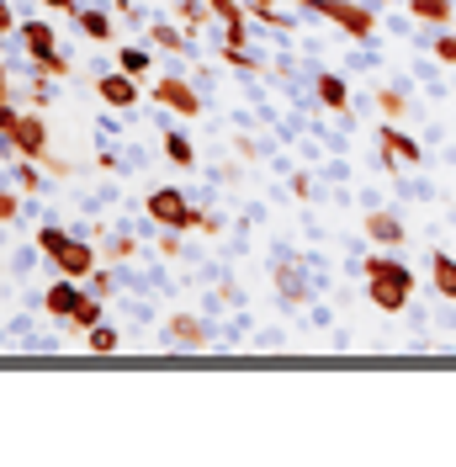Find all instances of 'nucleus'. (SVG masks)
<instances>
[{"label": "nucleus", "mask_w": 456, "mask_h": 467, "mask_svg": "<svg viewBox=\"0 0 456 467\" xmlns=\"http://www.w3.org/2000/svg\"><path fill=\"white\" fill-rule=\"evenodd\" d=\"M367 297L382 314H403L414 297V271L393 255H367Z\"/></svg>", "instance_id": "1"}, {"label": "nucleus", "mask_w": 456, "mask_h": 467, "mask_svg": "<svg viewBox=\"0 0 456 467\" xmlns=\"http://www.w3.org/2000/svg\"><path fill=\"white\" fill-rule=\"evenodd\" d=\"M314 16H324V22H335V27H345L350 37H371V27H377V11L371 5H356V0H303Z\"/></svg>", "instance_id": "2"}, {"label": "nucleus", "mask_w": 456, "mask_h": 467, "mask_svg": "<svg viewBox=\"0 0 456 467\" xmlns=\"http://www.w3.org/2000/svg\"><path fill=\"white\" fill-rule=\"evenodd\" d=\"M149 218H154L165 234H181V229H192V223H197V207H192V197H186V192L160 186V192L149 197Z\"/></svg>", "instance_id": "3"}, {"label": "nucleus", "mask_w": 456, "mask_h": 467, "mask_svg": "<svg viewBox=\"0 0 456 467\" xmlns=\"http://www.w3.org/2000/svg\"><path fill=\"white\" fill-rule=\"evenodd\" d=\"M420 160H425L420 139H409L403 128L388 122V128H382V165H388V171H399V165H420Z\"/></svg>", "instance_id": "4"}, {"label": "nucleus", "mask_w": 456, "mask_h": 467, "mask_svg": "<svg viewBox=\"0 0 456 467\" xmlns=\"http://www.w3.org/2000/svg\"><path fill=\"white\" fill-rule=\"evenodd\" d=\"M22 43H27V58L48 64V69H64V64H69V58L54 48V27H48V22H22Z\"/></svg>", "instance_id": "5"}, {"label": "nucleus", "mask_w": 456, "mask_h": 467, "mask_svg": "<svg viewBox=\"0 0 456 467\" xmlns=\"http://www.w3.org/2000/svg\"><path fill=\"white\" fill-rule=\"evenodd\" d=\"M86 297H90V292L75 287V276H64V282H54V287L43 292V308H48L54 319H75V308H80Z\"/></svg>", "instance_id": "6"}, {"label": "nucleus", "mask_w": 456, "mask_h": 467, "mask_svg": "<svg viewBox=\"0 0 456 467\" xmlns=\"http://www.w3.org/2000/svg\"><path fill=\"white\" fill-rule=\"evenodd\" d=\"M54 261H58V271H64V276H75V282H80V276H90V271H96V250H90L86 239L75 234V239L58 250Z\"/></svg>", "instance_id": "7"}, {"label": "nucleus", "mask_w": 456, "mask_h": 467, "mask_svg": "<svg viewBox=\"0 0 456 467\" xmlns=\"http://www.w3.org/2000/svg\"><path fill=\"white\" fill-rule=\"evenodd\" d=\"M96 90H101V101H107V107H133V101H139V86H133V75H128V69H122V75L107 69Z\"/></svg>", "instance_id": "8"}, {"label": "nucleus", "mask_w": 456, "mask_h": 467, "mask_svg": "<svg viewBox=\"0 0 456 467\" xmlns=\"http://www.w3.org/2000/svg\"><path fill=\"white\" fill-rule=\"evenodd\" d=\"M154 101H165L171 112H186V117H197V107H202V96L186 80H165V86L154 90Z\"/></svg>", "instance_id": "9"}, {"label": "nucleus", "mask_w": 456, "mask_h": 467, "mask_svg": "<svg viewBox=\"0 0 456 467\" xmlns=\"http://www.w3.org/2000/svg\"><path fill=\"white\" fill-rule=\"evenodd\" d=\"M367 239H377V244H403L409 229H403L393 213H371V218H367Z\"/></svg>", "instance_id": "10"}, {"label": "nucleus", "mask_w": 456, "mask_h": 467, "mask_svg": "<svg viewBox=\"0 0 456 467\" xmlns=\"http://www.w3.org/2000/svg\"><path fill=\"white\" fill-rule=\"evenodd\" d=\"M430 271H435V292H440L446 303H456V255L435 250V255H430Z\"/></svg>", "instance_id": "11"}, {"label": "nucleus", "mask_w": 456, "mask_h": 467, "mask_svg": "<svg viewBox=\"0 0 456 467\" xmlns=\"http://www.w3.org/2000/svg\"><path fill=\"white\" fill-rule=\"evenodd\" d=\"M314 90H318V101H324L329 112H345V107H350V90H345V80H340V75H318V80H314Z\"/></svg>", "instance_id": "12"}, {"label": "nucleus", "mask_w": 456, "mask_h": 467, "mask_svg": "<svg viewBox=\"0 0 456 467\" xmlns=\"http://www.w3.org/2000/svg\"><path fill=\"white\" fill-rule=\"evenodd\" d=\"M75 22H80V32L96 37V43H107V37H112V16H107L101 5H80V16H75Z\"/></svg>", "instance_id": "13"}, {"label": "nucleus", "mask_w": 456, "mask_h": 467, "mask_svg": "<svg viewBox=\"0 0 456 467\" xmlns=\"http://www.w3.org/2000/svg\"><path fill=\"white\" fill-rule=\"evenodd\" d=\"M409 16L435 22V27H451V0H409Z\"/></svg>", "instance_id": "14"}, {"label": "nucleus", "mask_w": 456, "mask_h": 467, "mask_svg": "<svg viewBox=\"0 0 456 467\" xmlns=\"http://www.w3.org/2000/svg\"><path fill=\"white\" fill-rule=\"evenodd\" d=\"M165 154H171L181 171H192V165H197V149H192V139H186V133H165Z\"/></svg>", "instance_id": "15"}, {"label": "nucleus", "mask_w": 456, "mask_h": 467, "mask_svg": "<svg viewBox=\"0 0 456 467\" xmlns=\"http://www.w3.org/2000/svg\"><path fill=\"white\" fill-rule=\"evenodd\" d=\"M37 261H43V244H22V250L11 255V271H16V276H32Z\"/></svg>", "instance_id": "16"}, {"label": "nucleus", "mask_w": 456, "mask_h": 467, "mask_svg": "<svg viewBox=\"0 0 456 467\" xmlns=\"http://www.w3.org/2000/svg\"><path fill=\"white\" fill-rule=\"evenodd\" d=\"M16 186H22V192H37V186H48V175L37 171V160H22V165H16Z\"/></svg>", "instance_id": "17"}, {"label": "nucleus", "mask_w": 456, "mask_h": 467, "mask_svg": "<svg viewBox=\"0 0 456 467\" xmlns=\"http://www.w3.org/2000/svg\"><path fill=\"white\" fill-rule=\"evenodd\" d=\"M117 346H122V335L112 324H90V350H117Z\"/></svg>", "instance_id": "18"}, {"label": "nucleus", "mask_w": 456, "mask_h": 467, "mask_svg": "<svg viewBox=\"0 0 456 467\" xmlns=\"http://www.w3.org/2000/svg\"><path fill=\"white\" fill-rule=\"evenodd\" d=\"M69 239H75V234H64V229H58V223H48V229L37 234V244H43V255H58V250H64Z\"/></svg>", "instance_id": "19"}, {"label": "nucleus", "mask_w": 456, "mask_h": 467, "mask_svg": "<svg viewBox=\"0 0 456 467\" xmlns=\"http://www.w3.org/2000/svg\"><path fill=\"white\" fill-rule=\"evenodd\" d=\"M430 54H435V64H456V32H440V37H430Z\"/></svg>", "instance_id": "20"}, {"label": "nucleus", "mask_w": 456, "mask_h": 467, "mask_svg": "<svg viewBox=\"0 0 456 467\" xmlns=\"http://www.w3.org/2000/svg\"><path fill=\"white\" fill-rule=\"evenodd\" d=\"M122 69H128V75H143V69H149V64H154V54H149V48H122Z\"/></svg>", "instance_id": "21"}, {"label": "nucleus", "mask_w": 456, "mask_h": 467, "mask_svg": "<svg viewBox=\"0 0 456 467\" xmlns=\"http://www.w3.org/2000/svg\"><path fill=\"white\" fill-rule=\"evenodd\" d=\"M75 324H80V329H90V324H101V297H96V292H90L86 303L75 308Z\"/></svg>", "instance_id": "22"}, {"label": "nucleus", "mask_w": 456, "mask_h": 467, "mask_svg": "<svg viewBox=\"0 0 456 467\" xmlns=\"http://www.w3.org/2000/svg\"><path fill=\"white\" fill-rule=\"evenodd\" d=\"M16 213H22V202H16V192H5V186H0V218H16Z\"/></svg>", "instance_id": "23"}, {"label": "nucleus", "mask_w": 456, "mask_h": 467, "mask_svg": "<svg viewBox=\"0 0 456 467\" xmlns=\"http://www.w3.org/2000/svg\"><path fill=\"white\" fill-rule=\"evenodd\" d=\"M324 181H335V186H345V181H350V165H345V160H335V165L324 171Z\"/></svg>", "instance_id": "24"}, {"label": "nucleus", "mask_w": 456, "mask_h": 467, "mask_svg": "<svg viewBox=\"0 0 456 467\" xmlns=\"http://www.w3.org/2000/svg\"><path fill=\"white\" fill-rule=\"evenodd\" d=\"M255 346H260V350H276V346H282V335H276V329H260Z\"/></svg>", "instance_id": "25"}, {"label": "nucleus", "mask_w": 456, "mask_h": 467, "mask_svg": "<svg viewBox=\"0 0 456 467\" xmlns=\"http://www.w3.org/2000/svg\"><path fill=\"white\" fill-rule=\"evenodd\" d=\"M48 5H58V11H69V16H80V0H48Z\"/></svg>", "instance_id": "26"}, {"label": "nucleus", "mask_w": 456, "mask_h": 467, "mask_svg": "<svg viewBox=\"0 0 456 467\" xmlns=\"http://www.w3.org/2000/svg\"><path fill=\"white\" fill-rule=\"evenodd\" d=\"M11 27V11H5V0H0V32Z\"/></svg>", "instance_id": "27"}]
</instances>
